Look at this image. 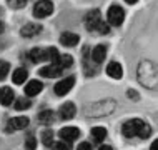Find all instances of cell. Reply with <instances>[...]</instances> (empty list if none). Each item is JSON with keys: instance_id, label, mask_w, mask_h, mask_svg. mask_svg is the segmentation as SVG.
Segmentation results:
<instances>
[{"instance_id": "obj_1", "label": "cell", "mask_w": 158, "mask_h": 150, "mask_svg": "<svg viewBox=\"0 0 158 150\" xmlns=\"http://www.w3.org/2000/svg\"><path fill=\"white\" fill-rule=\"evenodd\" d=\"M138 80L148 88H158V68L152 62H142L138 67Z\"/></svg>"}, {"instance_id": "obj_2", "label": "cell", "mask_w": 158, "mask_h": 150, "mask_svg": "<svg viewBox=\"0 0 158 150\" xmlns=\"http://www.w3.org/2000/svg\"><path fill=\"white\" fill-rule=\"evenodd\" d=\"M115 107H117L115 100H102L93 105H88L87 110H85V115L87 117H105V115L113 112Z\"/></svg>"}, {"instance_id": "obj_3", "label": "cell", "mask_w": 158, "mask_h": 150, "mask_svg": "<svg viewBox=\"0 0 158 150\" xmlns=\"http://www.w3.org/2000/svg\"><path fill=\"white\" fill-rule=\"evenodd\" d=\"M85 27L88 32H100V33H108V25L102 22V15L98 10H90L85 15Z\"/></svg>"}, {"instance_id": "obj_4", "label": "cell", "mask_w": 158, "mask_h": 150, "mask_svg": "<svg viewBox=\"0 0 158 150\" xmlns=\"http://www.w3.org/2000/svg\"><path fill=\"white\" fill-rule=\"evenodd\" d=\"M143 123H145V122H143V120H140V118L128 120V122H125V123L122 125V134L125 135L127 139H131V137H135V135L140 134Z\"/></svg>"}, {"instance_id": "obj_5", "label": "cell", "mask_w": 158, "mask_h": 150, "mask_svg": "<svg viewBox=\"0 0 158 150\" xmlns=\"http://www.w3.org/2000/svg\"><path fill=\"white\" fill-rule=\"evenodd\" d=\"M106 19H108V24L110 25L118 27V25H122L123 20H125V10H123L120 5H112V7L108 8Z\"/></svg>"}, {"instance_id": "obj_6", "label": "cell", "mask_w": 158, "mask_h": 150, "mask_svg": "<svg viewBox=\"0 0 158 150\" xmlns=\"http://www.w3.org/2000/svg\"><path fill=\"white\" fill-rule=\"evenodd\" d=\"M52 12H53L52 0H38L35 3V7H33V15H35L37 19H45V17H48Z\"/></svg>"}, {"instance_id": "obj_7", "label": "cell", "mask_w": 158, "mask_h": 150, "mask_svg": "<svg viewBox=\"0 0 158 150\" xmlns=\"http://www.w3.org/2000/svg\"><path fill=\"white\" fill-rule=\"evenodd\" d=\"M75 85V77H67V79H63L60 80V82H57L55 84V87H53V92L57 93L58 97H63V95H67L68 92H70V88Z\"/></svg>"}, {"instance_id": "obj_8", "label": "cell", "mask_w": 158, "mask_h": 150, "mask_svg": "<svg viewBox=\"0 0 158 150\" xmlns=\"http://www.w3.org/2000/svg\"><path fill=\"white\" fill-rule=\"evenodd\" d=\"M58 135H60V139L63 142L67 144H72L73 140H77L80 137V130L77 127H63L60 132H58Z\"/></svg>"}, {"instance_id": "obj_9", "label": "cell", "mask_w": 158, "mask_h": 150, "mask_svg": "<svg viewBox=\"0 0 158 150\" xmlns=\"http://www.w3.org/2000/svg\"><path fill=\"white\" fill-rule=\"evenodd\" d=\"M62 72H63V68L55 65V63H50V65H47V67H42L40 70H38V74L42 77H47V79H55V77H60Z\"/></svg>"}, {"instance_id": "obj_10", "label": "cell", "mask_w": 158, "mask_h": 150, "mask_svg": "<svg viewBox=\"0 0 158 150\" xmlns=\"http://www.w3.org/2000/svg\"><path fill=\"white\" fill-rule=\"evenodd\" d=\"M28 127V118L27 117H15L8 120L7 132H14V130H22V128Z\"/></svg>"}, {"instance_id": "obj_11", "label": "cell", "mask_w": 158, "mask_h": 150, "mask_svg": "<svg viewBox=\"0 0 158 150\" xmlns=\"http://www.w3.org/2000/svg\"><path fill=\"white\" fill-rule=\"evenodd\" d=\"M75 114H77V109H75V105L72 104V102L63 104V105L60 107V112H58V115H60L62 120H70V118H73Z\"/></svg>"}, {"instance_id": "obj_12", "label": "cell", "mask_w": 158, "mask_h": 150, "mask_svg": "<svg viewBox=\"0 0 158 150\" xmlns=\"http://www.w3.org/2000/svg\"><path fill=\"white\" fill-rule=\"evenodd\" d=\"M42 88H44V84L40 80H30L25 85V93H27V97H35L42 92Z\"/></svg>"}, {"instance_id": "obj_13", "label": "cell", "mask_w": 158, "mask_h": 150, "mask_svg": "<svg viewBox=\"0 0 158 150\" xmlns=\"http://www.w3.org/2000/svg\"><path fill=\"white\" fill-rule=\"evenodd\" d=\"M78 40H80V37L73 32H63L60 35V44L63 47H75L78 44Z\"/></svg>"}, {"instance_id": "obj_14", "label": "cell", "mask_w": 158, "mask_h": 150, "mask_svg": "<svg viewBox=\"0 0 158 150\" xmlns=\"http://www.w3.org/2000/svg\"><path fill=\"white\" fill-rule=\"evenodd\" d=\"M14 98H15L14 90H12L10 87H2L0 88V104L2 105H5V107L12 105L14 104Z\"/></svg>"}, {"instance_id": "obj_15", "label": "cell", "mask_w": 158, "mask_h": 150, "mask_svg": "<svg viewBox=\"0 0 158 150\" xmlns=\"http://www.w3.org/2000/svg\"><path fill=\"white\" fill-rule=\"evenodd\" d=\"M40 32H42V25H38V24H27L22 27V30H20V33H22L23 37H35Z\"/></svg>"}, {"instance_id": "obj_16", "label": "cell", "mask_w": 158, "mask_h": 150, "mask_svg": "<svg viewBox=\"0 0 158 150\" xmlns=\"http://www.w3.org/2000/svg\"><path fill=\"white\" fill-rule=\"evenodd\" d=\"M92 62L93 63H102L105 60V55H106V49L105 45H97L95 49L92 50Z\"/></svg>"}, {"instance_id": "obj_17", "label": "cell", "mask_w": 158, "mask_h": 150, "mask_svg": "<svg viewBox=\"0 0 158 150\" xmlns=\"http://www.w3.org/2000/svg\"><path fill=\"white\" fill-rule=\"evenodd\" d=\"M106 74H108L112 79H122L123 75V68L118 62H110L108 67H106Z\"/></svg>"}, {"instance_id": "obj_18", "label": "cell", "mask_w": 158, "mask_h": 150, "mask_svg": "<svg viewBox=\"0 0 158 150\" xmlns=\"http://www.w3.org/2000/svg\"><path fill=\"white\" fill-rule=\"evenodd\" d=\"M28 58H30V62H33V63H40L42 60H47V52L42 49H38V47H35V49H32L30 52H28Z\"/></svg>"}, {"instance_id": "obj_19", "label": "cell", "mask_w": 158, "mask_h": 150, "mask_svg": "<svg viewBox=\"0 0 158 150\" xmlns=\"http://www.w3.org/2000/svg\"><path fill=\"white\" fill-rule=\"evenodd\" d=\"M27 77H28V74H27V70H25L23 67L15 68V72L12 74V82L17 84V85H22L25 80H27Z\"/></svg>"}, {"instance_id": "obj_20", "label": "cell", "mask_w": 158, "mask_h": 150, "mask_svg": "<svg viewBox=\"0 0 158 150\" xmlns=\"http://www.w3.org/2000/svg\"><path fill=\"white\" fill-rule=\"evenodd\" d=\"M38 120H40L42 125H52V123L55 122V114L52 112V110H44V112L38 114Z\"/></svg>"}, {"instance_id": "obj_21", "label": "cell", "mask_w": 158, "mask_h": 150, "mask_svg": "<svg viewBox=\"0 0 158 150\" xmlns=\"http://www.w3.org/2000/svg\"><path fill=\"white\" fill-rule=\"evenodd\" d=\"M92 137L95 142H103L105 137H106V128L103 127H93L92 128Z\"/></svg>"}, {"instance_id": "obj_22", "label": "cell", "mask_w": 158, "mask_h": 150, "mask_svg": "<svg viewBox=\"0 0 158 150\" xmlns=\"http://www.w3.org/2000/svg\"><path fill=\"white\" fill-rule=\"evenodd\" d=\"M72 63H73V58H72V55H68V54H60V58H58V62L55 63V65H58L60 68H67V67H70Z\"/></svg>"}, {"instance_id": "obj_23", "label": "cell", "mask_w": 158, "mask_h": 150, "mask_svg": "<svg viewBox=\"0 0 158 150\" xmlns=\"http://www.w3.org/2000/svg\"><path fill=\"white\" fill-rule=\"evenodd\" d=\"M47 52V60H50V63H57L58 58H60V52H58L55 47H50V49L45 50Z\"/></svg>"}, {"instance_id": "obj_24", "label": "cell", "mask_w": 158, "mask_h": 150, "mask_svg": "<svg viewBox=\"0 0 158 150\" xmlns=\"http://www.w3.org/2000/svg\"><path fill=\"white\" fill-rule=\"evenodd\" d=\"M30 105H32V102L28 100V97H25V98H17L15 104H14V109H17V110H25V109H30Z\"/></svg>"}, {"instance_id": "obj_25", "label": "cell", "mask_w": 158, "mask_h": 150, "mask_svg": "<svg viewBox=\"0 0 158 150\" xmlns=\"http://www.w3.org/2000/svg\"><path fill=\"white\" fill-rule=\"evenodd\" d=\"M42 144H44L45 147H52L53 145V132L52 130L42 132Z\"/></svg>"}, {"instance_id": "obj_26", "label": "cell", "mask_w": 158, "mask_h": 150, "mask_svg": "<svg viewBox=\"0 0 158 150\" xmlns=\"http://www.w3.org/2000/svg\"><path fill=\"white\" fill-rule=\"evenodd\" d=\"M8 70H10V65H8V62L5 60H0V80H3L8 74Z\"/></svg>"}, {"instance_id": "obj_27", "label": "cell", "mask_w": 158, "mask_h": 150, "mask_svg": "<svg viewBox=\"0 0 158 150\" xmlns=\"http://www.w3.org/2000/svg\"><path fill=\"white\" fill-rule=\"evenodd\" d=\"M150 135H152V127L148 125V123H143V127H142V130H140L138 137H140V139H148Z\"/></svg>"}, {"instance_id": "obj_28", "label": "cell", "mask_w": 158, "mask_h": 150, "mask_svg": "<svg viewBox=\"0 0 158 150\" xmlns=\"http://www.w3.org/2000/svg\"><path fill=\"white\" fill-rule=\"evenodd\" d=\"M25 148L27 150H35L37 148V140L33 135H28L27 140H25Z\"/></svg>"}, {"instance_id": "obj_29", "label": "cell", "mask_w": 158, "mask_h": 150, "mask_svg": "<svg viewBox=\"0 0 158 150\" xmlns=\"http://www.w3.org/2000/svg\"><path fill=\"white\" fill-rule=\"evenodd\" d=\"M28 0H8V5H10L12 8H22L27 5Z\"/></svg>"}, {"instance_id": "obj_30", "label": "cell", "mask_w": 158, "mask_h": 150, "mask_svg": "<svg viewBox=\"0 0 158 150\" xmlns=\"http://www.w3.org/2000/svg\"><path fill=\"white\" fill-rule=\"evenodd\" d=\"M52 148L53 150H72L70 144H67V142H55L52 145Z\"/></svg>"}, {"instance_id": "obj_31", "label": "cell", "mask_w": 158, "mask_h": 150, "mask_svg": "<svg viewBox=\"0 0 158 150\" xmlns=\"http://www.w3.org/2000/svg\"><path fill=\"white\" fill-rule=\"evenodd\" d=\"M77 150H92V145L88 144V142H82V144L78 145V148H77Z\"/></svg>"}, {"instance_id": "obj_32", "label": "cell", "mask_w": 158, "mask_h": 150, "mask_svg": "<svg viewBox=\"0 0 158 150\" xmlns=\"http://www.w3.org/2000/svg\"><path fill=\"white\" fill-rule=\"evenodd\" d=\"M128 98H131V100H138V92H135V90H128Z\"/></svg>"}, {"instance_id": "obj_33", "label": "cell", "mask_w": 158, "mask_h": 150, "mask_svg": "<svg viewBox=\"0 0 158 150\" xmlns=\"http://www.w3.org/2000/svg\"><path fill=\"white\" fill-rule=\"evenodd\" d=\"M150 150H158V139H156L155 142L152 144V147H150Z\"/></svg>"}, {"instance_id": "obj_34", "label": "cell", "mask_w": 158, "mask_h": 150, "mask_svg": "<svg viewBox=\"0 0 158 150\" xmlns=\"http://www.w3.org/2000/svg\"><path fill=\"white\" fill-rule=\"evenodd\" d=\"M98 150H113V148L110 147V145H102V147L98 148Z\"/></svg>"}, {"instance_id": "obj_35", "label": "cell", "mask_w": 158, "mask_h": 150, "mask_svg": "<svg viewBox=\"0 0 158 150\" xmlns=\"http://www.w3.org/2000/svg\"><path fill=\"white\" fill-rule=\"evenodd\" d=\"M3 30H5V25H3V22H0V33H2Z\"/></svg>"}, {"instance_id": "obj_36", "label": "cell", "mask_w": 158, "mask_h": 150, "mask_svg": "<svg viewBox=\"0 0 158 150\" xmlns=\"http://www.w3.org/2000/svg\"><path fill=\"white\" fill-rule=\"evenodd\" d=\"M125 2H127V3H136L138 0H125Z\"/></svg>"}]
</instances>
